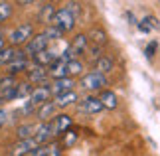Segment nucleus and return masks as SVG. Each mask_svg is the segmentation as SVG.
Returning a JSON list of instances; mask_svg holds the SVG:
<instances>
[{"instance_id":"32","label":"nucleus","mask_w":160,"mask_h":156,"mask_svg":"<svg viewBox=\"0 0 160 156\" xmlns=\"http://www.w3.org/2000/svg\"><path fill=\"white\" fill-rule=\"evenodd\" d=\"M142 22H146V24H148V28H150V30H152V28H160V24H158V20H156L154 16H146Z\"/></svg>"},{"instance_id":"28","label":"nucleus","mask_w":160,"mask_h":156,"mask_svg":"<svg viewBox=\"0 0 160 156\" xmlns=\"http://www.w3.org/2000/svg\"><path fill=\"white\" fill-rule=\"evenodd\" d=\"M12 12H14V4L12 2H0V20H8L12 16Z\"/></svg>"},{"instance_id":"15","label":"nucleus","mask_w":160,"mask_h":156,"mask_svg":"<svg viewBox=\"0 0 160 156\" xmlns=\"http://www.w3.org/2000/svg\"><path fill=\"white\" fill-rule=\"evenodd\" d=\"M58 58L59 55L58 53H53L52 49H46V52H42V53H38V55H34V65H38V67H50L53 61H58Z\"/></svg>"},{"instance_id":"30","label":"nucleus","mask_w":160,"mask_h":156,"mask_svg":"<svg viewBox=\"0 0 160 156\" xmlns=\"http://www.w3.org/2000/svg\"><path fill=\"white\" fill-rule=\"evenodd\" d=\"M52 152V142H48V144H40L38 148H34L30 156H50Z\"/></svg>"},{"instance_id":"6","label":"nucleus","mask_w":160,"mask_h":156,"mask_svg":"<svg viewBox=\"0 0 160 156\" xmlns=\"http://www.w3.org/2000/svg\"><path fill=\"white\" fill-rule=\"evenodd\" d=\"M32 65H34V61H30V58H26V55H24V52L20 49V55H18L14 61H10V63L6 65V73L16 77L18 73H22V71L28 73L30 69H32Z\"/></svg>"},{"instance_id":"4","label":"nucleus","mask_w":160,"mask_h":156,"mask_svg":"<svg viewBox=\"0 0 160 156\" xmlns=\"http://www.w3.org/2000/svg\"><path fill=\"white\" fill-rule=\"evenodd\" d=\"M79 85H81L85 91H89V93L103 91V89H105V85H107V77L101 75V73H97V71H91V73H85V75L81 77Z\"/></svg>"},{"instance_id":"13","label":"nucleus","mask_w":160,"mask_h":156,"mask_svg":"<svg viewBox=\"0 0 160 156\" xmlns=\"http://www.w3.org/2000/svg\"><path fill=\"white\" fill-rule=\"evenodd\" d=\"M77 101H79V95L75 91H67V93H61V95L53 97V103H55L58 109H67V107H71V105H75Z\"/></svg>"},{"instance_id":"26","label":"nucleus","mask_w":160,"mask_h":156,"mask_svg":"<svg viewBox=\"0 0 160 156\" xmlns=\"http://www.w3.org/2000/svg\"><path fill=\"white\" fill-rule=\"evenodd\" d=\"M16 77L14 75H4V77H0V93H4V91H8L12 89V87H16Z\"/></svg>"},{"instance_id":"17","label":"nucleus","mask_w":160,"mask_h":156,"mask_svg":"<svg viewBox=\"0 0 160 156\" xmlns=\"http://www.w3.org/2000/svg\"><path fill=\"white\" fill-rule=\"evenodd\" d=\"M99 101L103 103V107L109 109V111H113V109L119 107V97H117V93L111 91V89H103L99 93Z\"/></svg>"},{"instance_id":"10","label":"nucleus","mask_w":160,"mask_h":156,"mask_svg":"<svg viewBox=\"0 0 160 156\" xmlns=\"http://www.w3.org/2000/svg\"><path fill=\"white\" fill-rule=\"evenodd\" d=\"M73 79L71 77H63V79H55L50 83V89H52V95L58 97L61 93H67V91H73Z\"/></svg>"},{"instance_id":"8","label":"nucleus","mask_w":160,"mask_h":156,"mask_svg":"<svg viewBox=\"0 0 160 156\" xmlns=\"http://www.w3.org/2000/svg\"><path fill=\"white\" fill-rule=\"evenodd\" d=\"M48 79H50V73H48L46 67H38V65H32V69L28 71V83L32 85H48Z\"/></svg>"},{"instance_id":"3","label":"nucleus","mask_w":160,"mask_h":156,"mask_svg":"<svg viewBox=\"0 0 160 156\" xmlns=\"http://www.w3.org/2000/svg\"><path fill=\"white\" fill-rule=\"evenodd\" d=\"M48 46H50V40L46 38L44 32H40V34H34V38L30 40L26 46H24L22 52H24V55H26V58H34V55L46 52V49H50Z\"/></svg>"},{"instance_id":"22","label":"nucleus","mask_w":160,"mask_h":156,"mask_svg":"<svg viewBox=\"0 0 160 156\" xmlns=\"http://www.w3.org/2000/svg\"><path fill=\"white\" fill-rule=\"evenodd\" d=\"M18 55H20V49H16V48H12V46H6L2 52H0V65H8L10 61H14Z\"/></svg>"},{"instance_id":"35","label":"nucleus","mask_w":160,"mask_h":156,"mask_svg":"<svg viewBox=\"0 0 160 156\" xmlns=\"http://www.w3.org/2000/svg\"><path fill=\"white\" fill-rule=\"evenodd\" d=\"M4 48H6V40H4V38H0V52H2Z\"/></svg>"},{"instance_id":"21","label":"nucleus","mask_w":160,"mask_h":156,"mask_svg":"<svg viewBox=\"0 0 160 156\" xmlns=\"http://www.w3.org/2000/svg\"><path fill=\"white\" fill-rule=\"evenodd\" d=\"M87 38L91 40V43H93V46L101 48V46H105V43H107V32H105L103 28H93V30L87 34Z\"/></svg>"},{"instance_id":"24","label":"nucleus","mask_w":160,"mask_h":156,"mask_svg":"<svg viewBox=\"0 0 160 156\" xmlns=\"http://www.w3.org/2000/svg\"><path fill=\"white\" fill-rule=\"evenodd\" d=\"M32 91H34V85L28 83V81H22V83L16 85V99H26V97L30 99Z\"/></svg>"},{"instance_id":"23","label":"nucleus","mask_w":160,"mask_h":156,"mask_svg":"<svg viewBox=\"0 0 160 156\" xmlns=\"http://www.w3.org/2000/svg\"><path fill=\"white\" fill-rule=\"evenodd\" d=\"M55 12H58V10L53 8V4H44V6H42V10H40V20L50 26L52 20H53V16H55Z\"/></svg>"},{"instance_id":"12","label":"nucleus","mask_w":160,"mask_h":156,"mask_svg":"<svg viewBox=\"0 0 160 156\" xmlns=\"http://www.w3.org/2000/svg\"><path fill=\"white\" fill-rule=\"evenodd\" d=\"M55 111H58V107H55V103L50 101L46 105H42V107L36 111V117H38L40 123H52L55 118Z\"/></svg>"},{"instance_id":"7","label":"nucleus","mask_w":160,"mask_h":156,"mask_svg":"<svg viewBox=\"0 0 160 156\" xmlns=\"http://www.w3.org/2000/svg\"><path fill=\"white\" fill-rule=\"evenodd\" d=\"M40 144L36 142L34 138L30 140H16L14 144L10 148V156H30V152L34 150V148H38Z\"/></svg>"},{"instance_id":"19","label":"nucleus","mask_w":160,"mask_h":156,"mask_svg":"<svg viewBox=\"0 0 160 156\" xmlns=\"http://www.w3.org/2000/svg\"><path fill=\"white\" fill-rule=\"evenodd\" d=\"M36 130H38V124H34V123H24L18 127L16 130V136H18V140H30V138H34L36 136Z\"/></svg>"},{"instance_id":"14","label":"nucleus","mask_w":160,"mask_h":156,"mask_svg":"<svg viewBox=\"0 0 160 156\" xmlns=\"http://www.w3.org/2000/svg\"><path fill=\"white\" fill-rule=\"evenodd\" d=\"M71 124H73V118L69 115H65V113L55 115V118H53V130H55V134H65L67 130L71 128Z\"/></svg>"},{"instance_id":"18","label":"nucleus","mask_w":160,"mask_h":156,"mask_svg":"<svg viewBox=\"0 0 160 156\" xmlns=\"http://www.w3.org/2000/svg\"><path fill=\"white\" fill-rule=\"evenodd\" d=\"M48 73H50V79H53V81L63 79V77H67V63L58 58V61H53V63L48 67Z\"/></svg>"},{"instance_id":"9","label":"nucleus","mask_w":160,"mask_h":156,"mask_svg":"<svg viewBox=\"0 0 160 156\" xmlns=\"http://www.w3.org/2000/svg\"><path fill=\"white\" fill-rule=\"evenodd\" d=\"M53 134H55V130H53V121H52V123H40V124H38V130H36L34 140L38 142V144H48V140H50Z\"/></svg>"},{"instance_id":"36","label":"nucleus","mask_w":160,"mask_h":156,"mask_svg":"<svg viewBox=\"0 0 160 156\" xmlns=\"http://www.w3.org/2000/svg\"><path fill=\"white\" fill-rule=\"evenodd\" d=\"M2 103H4V99H2V97H0V109H2Z\"/></svg>"},{"instance_id":"33","label":"nucleus","mask_w":160,"mask_h":156,"mask_svg":"<svg viewBox=\"0 0 160 156\" xmlns=\"http://www.w3.org/2000/svg\"><path fill=\"white\" fill-rule=\"evenodd\" d=\"M156 42H150L148 46H146V49H144V53H146V58H152V55H154V52H156Z\"/></svg>"},{"instance_id":"34","label":"nucleus","mask_w":160,"mask_h":156,"mask_svg":"<svg viewBox=\"0 0 160 156\" xmlns=\"http://www.w3.org/2000/svg\"><path fill=\"white\" fill-rule=\"evenodd\" d=\"M6 123H8V113H6L4 109H0V128H2Z\"/></svg>"},{"instance_id":"5","label":"nucleus","mask_w":160,"mask_h":156,"mask_svg":"<svg viewBox=\"0 0 160 156\" xmlns=\"http://www.w3.org/2000/svg\"><path fill=\"white\" fill-rule=\"evenodd\" d=\"M52 89H50V83L48 85H40V87H34V91H32V95H30L28 99V103H32L36 109H40L42 105H46V103H50L52 101Z\"/></svg>"},{"instance_id":"27","label":"nucleus","mask_w":160,"mask_h":156,"mask_svg":"<svg viewBox=\"0 0 160 156\" xmlns=\"http://www.w3.org/2000/svg\"><path fill=\"white\" fill-rule=\"evenodd\" d=\"M61 136H63V138H61V146H63V148H69V146H73V144H75V140H77V133H75V130H67V133L65 134H61Z\"/></svg>"},{"instance_id":"20","label":"nucleus","mask_w":160,"mask_h":156,"mask_svg":"<svg viewBox=\"0 0 160 156\" xmlns=\"http://www.w3.org/2000/svg\"><path fill=\"white\" fill-rule=\"evenodd\" d=\"M113 67H115V61H113V58H109V55H101V58L95 61V71L101 73V75L113 71Z\"/></svg>"},{"instance_id":"37","label":"nucleus","mask_w":160,"mask_h":156,"mask_svg":"<svg viewBox=\"0 0 160 156\" xmlns=\"http://www.w3.org/2000/svg\"><path fill=\"white\" fill-rule=\"evenodd\" d=\"M0 22H2V20H0Z\"/></svg>"},{"instance_id":"29","label":"nucleus","mask_w":160,"mask_h":156,"mask_svg":"<svg viewBox=\"0 0 160 156\" xmlns=\"http://www.w3.org/2000/svg\"><path fill=\"white\" fill-rule=\"evenodd\" d=\"M44 34H46V38L50 40V42H55V40H59L61 36H63V34H61V32H59L58 28H53L52 24H50V26H46V30H44Z\"/></svg>"},{"instance_id":"16","label":"nucleus","mask_w":160,"mask_h":156,"mask_svg":"<svg viewBox=\"0 0 160 156\" xmlns=\"http://www.w3.org/2000/svg\"><path fill=\"white\" fill-rule=\"evenodd\" d=\"M69 48H71V52L75 53V55L85 53V52H87V48H89V38H87V34H77L75 38L71 40Z\"/></svg>"},{"instance_id":"2","label":"nucleus","mask_w":160,"mask_h":156,"mask_svg":"<svg viewBox=\"0 0 160 156\" xmlns=\"http://www.w3.org/2000/svg\"><path fill=\"white\" fill-rule=\"evenodd\" d=\"M52 26H53V28H58L61 34L71 32V30L75 28V16L71 14V10H67V8H59L58 12H55L53 20H52Z\"/></svg>"},{"instance_id":"1","label":"nucleus","mask_w":160,"mask_h":156,"mask_svg":"<svg viewBox=\"0 0 160 156\" xmlns=\"http://www.w3.org/2000/svg\"><path fill=\"white\" fill-rule=\"evenodd\" d=\"M34 38V26L30 22H24V24H18V26L8 34V42L12 48H18V46H26V43Z\"/></svg>"},{"instance_id":"25","label":"nucleus","mask_w":160,"mask_h":156,"mask_svg":"<svg viewBox=\"0 0 160 156\" xmlns=\"http://www.w3.org/2000/svg\"><path fill=\"white\" fill-rule=\"evenodd\" d=\"M83 69H85V65L81 63L79 59H73V61H69L67 63V77H77V75H81L83 73Z\"/></svg>"},{"instance_id":"31","label":"nucleus","mask_w":160,"mask_h":156,"mask_svg":"<svg viewBox=\"0 0 160 156\" xmlns=\"http://www.w3.org/2000/svg\"><path fill=\"white\" fill-rule=\"evenodd\" d=\"M87 52H89V58L93 59V61H97L101 58V48H97V46H91V48H87Z\"/></svg>"},{"instance_id":"11","label":"nucleus","mask_w":160,"mask_h":156,"mask_svg":"<svg viewBox=\"0 0 160 156\" xmlns=\"http://www.w3.org/2000/svg\"><path fill=\"white\" fill-rule=\"evenodd\" d=\"M103 109H105V107H103V103L99 101V97L87 95L81 101V111H85L87 115H97V113H101Z\"/></svg>"}]
</instances>
